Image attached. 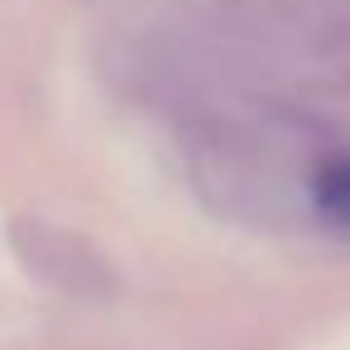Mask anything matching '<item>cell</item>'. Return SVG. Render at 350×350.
<instances>
[{
	"label": "cell",
	"instance_id": "6da1fadb",
	"mask_svg": "<svg viewBox=\"0 0 350 350\" xmlns=\"http://www.w3.org/2000/svg\"><path fill=\"white\" fill-rule=\"evenodd\" d=\"M10 245H15L20 264H25L39 283H49V288H58V293H72V297H106V293L116 288L111 264H106L82 235H72V230H63V226H53V221L20 216V221L10 226Z\"/></svg>",
	"mask_w": 350,
	"mask_h": 350
},
{
	"label": "cell",
	"instance_id": "7a4b0ae2",
	"mask_svg": "<svg viewBox=\"0 0 350 350\" xmlns=\"http://www.w3.org/2000/svg\"><path fill=\"white\" fill-rule=\"evenodd\" d=\"M312 202H317V211H321L331 226L350 230V159H331V163L317 168V178H312Z\"/></svg>",
	"mask_w": 350,
	"mask_h": 350
}]
</instances>
